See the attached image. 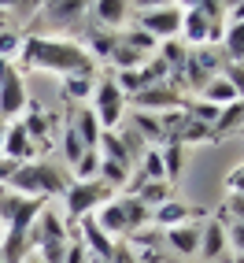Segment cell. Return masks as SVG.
<instances>
[{"label":"cell","instance_id":"1","mask_svg":"<svg viewBox=\"0 0 244 263\" xmlns=\"http://www.w3.org/2000/svg\"><path fill=\"white\" fill-rule=\"evenodd\" d=\"M19 63L26 71H45L59 78L96 74V60L85 52V45L74 37H63V33H30V37H23Z\"/></svg>","mask_w":244,"mask_h":263},{"label":"cell","instance_id":"2","mask_svg":"<svg viewBox=\"0 0 244 263\" xmlns=\"http://www.w3.org/2000/svg\"><path fill=\"white\" fill-rule=\"evenodd\" d=\"M8 189H11V193H19V197H26V200H52V197H63V189H67V174H63V167L48 163V160L19 163V171L11 174Z\"/></svg>","mask_w":244,"mask_h":263},{"label":"cell","instance_id":"3","mask_svg":"<svg viewBox=\"0 0 244 263\" xmlns=\"http://www.w3.org/2000/svg\"><path fill=\"white\" fill-rule=\"evenodd\" d=\"M115 197V193L104 185L100 178L96 182H67L63 189V212H67V226H74L78 219L85 215H93L100 204H108Z\"/></svg>","mask_w":244,"mask_h":263},{"label":"cell","instance_id":"4","mask_svg":"<svg viewBox=\"0 0 244 263\" xmlns=\"http://www.w3.org/2000/svg\"><path fill=\"white\" fill-rule=\"evenodd\" d=\"M133 26H141L155 45L174 41L181 33V4H141Z\"/></svg>","mask_w":244,"mask_h":263},{"label":"cell","instance_id":"5","mask_svg":"<svg viewBox=\"0 0 244 263\" xmlns=\"http://www.w3.org/2000/svg\"><path fill=\"white\" fill-rule=\"evenodd\" d=\"M89 108H93V115H96L104 134H111V130L122 126V119H126V97L118 93L115 78H96V89H93Z\"/></svg>","mask_w":244,"mask_h":263},{"label":"cell","instance_id":"6","mask_svg":"<svg viewBox=\"0 0 244 263\" xmlns=\"http://www.w3.org/2000/svg\"><path fill=\"white\" fill-rule=\"evenodd\" d=\"M126 104H133V111H148V115H167V111H181L185 108V97L178 85L170 82H155V85H145L137 97H130Z\"/></svg>","mask_w":244,"mask_h":263},{"label":"cell","instance_id":"7","mask_svg":"<svg viewBox=\"0 0 244 263\" xmlns=\"http://www.w3.org/2000/svg\"><path fill=\"white\" fill-rule=\"evenodd\" d=\"M89 15H93V26L100 30H111V33H122L133 19V4H126V0H96V4H89Z\"/></svg>","mask_w":244,"mask_h":263},{"label":"cell","instance_id":"8","mask_svg":"<svg viewBox=\"0 0 244 263\" xmlns=\"http://www.w3.org/2000/svg\"><path fill=\"white\" fill-rule=\"evenodd\" d=\"M30 108V89H26V78L15 71L4 85H0V119H19Z\"/></svg>","mask_w":244,"mask_h":263},{"label":"cell","instance_id":"9","mask_svg":"<svg viewBox=\"0 0 244 263\" xmlns=\"http://www.w3.org/2000/svg\"><path fill=\"white\" fill-rule=\"evenodd\" d=\"M0 156L11 160V163H33V156H37V145L26 137V130H23L19 119L4 126V145H0Z\"/></svg>","mask_w":244,"mask_h":263},{"label":"cell","instance_id":"10","mask_svg":"<svg viewBox=\"0 0 244 263\" xmlns=\"http://www.w3.org/2000/svg\"><path fill=\"white\" fill-rule=\"evenodd\" d=\"M200 230H204V219H193V222H181V226L163 230V237H167L174 256H196L200 252Z\"/></svg>","mask_w":244,"mask_h":263},{"label":"cell","instance_id":"11","mask_svg":"<svg viewBox=\"0 0 244 263\" xmlns=\"http://www.w3.org/2000/svg\"><path fill=\"white\" fill-rule=\"evenodd\" d=\"M226 249H230V241H226V222L222 219H204V230H200V252L204 259L218 263L226 256Z\"/></svg>","mask_w":244,"mask_h":263},{"label":"cell","instance_id":"12","mask_svg":"<svg viewBox=\"0 0 244 263\" xmlns=\"http://www.w3.org/2000/svg\"><path fill=\"white\" fill-rule=\"evenodd\" d=\"M193 219H204V215L193 212V208H189L181 197H170V200H163V204L152 212V222L163 226V230H170V226H181V222H193Z\"/></svg>","mask_w":244,"mask_h":263},{"label":"cell","instance_id":"13","mask_svg":"<svg viewBox=\"0 0 244 263\" xmlns=\"http://www.w3.org/2000/svg\"><path fill=\"white\" fill-rule=\"evenodd\" d=\"M19 122H23V130H26V137L33 145H48L52 141V115L41 108V104H30Z\"/></svg>","mask_w":244,"mask_h":263},{"label":"cell","instance_id":"14","mask_svg":"<svg viewBox=\"0 0 244 263\" xmlns=\"http://www.w3.org/2000/svg\"><path fill=\"white\" fill-rule=\"evenodd\" d=\"M240 130H244V100H233L218 111L215 126H211V141H226L230 134H240Z\"/></svg>","mask_w":244,"mask_h":263},{"label":"cell","instance_id":"15","mask_svg":"<svg viewBox=\"0 0 244 263\" xmlns=\"http://www.w3.org/2000/svg\"><path fill=\"white\" fill-rule=\"evenodd\" d=\"M118 208H122V219H126V237L130 234H141L145 226H152V208H145L137 197H130V193H122V197H115Z\"/></svg>","mask_w":244,"mask_h":263},{"label":"cell","instance_id":"16","mask_svg":"<svg viewBox=\"0 0 244 263\" xmlns=\"http://www.w3.org/2000/svg\"><path fill=\"white\" fill-rule=\"evenodd\" d=\"M93 89H96V74H71V78H63V85H59L63 100L74 104V108H85V104L93 100Z\"/></svg>","mask_w":244,"mask_h":263},{"label":"cell","instance_id":"17","mask_svg":"<svg viewBox=\"0 0 244 263\" xmlns=\"http://www.w3.org/2000/svg\"><path fill=\"white\" fill-rule=\"evenodd\" d=\"M67 122H71V126L78 130V137H82V145H85V148H96V145H100L104 130H100V122H96V115H93L89 104H85V108H74Z\"/></svg>","mask_w":244,"mask_h":263},{"label":"cell","instance_id":"18","mask_svg":"<svg viewBox=\"0 0 244 263\" xmlns=\"http://www.w3.org/2000/svg\"><path fill=\"white\" fill-rule=\"evenodd\" d=\"M41 15H48V19L59 23V26H78L85 15H89V4H82V0H67V4H41Z\"/></svg>","mask_w":244,"mask_h":263},{"label":"cell","instance_id":"19","mask_svg":"<svg viewBox=\"0 0 244 263\" xmlns=\"http://www.w3.org/2000/svg\"><path fill=\"white\" fill-rule=\"evenodd\" d=\"M222 60L226 63H237L244 67V23H226V33H222Z\"/></svg>","mask_w":244,"mask_h":263},{"label":"cell","instance_id":"20","mask_svg":"<svg viewBox=\"0 0 244 263\" xmlns=\"http://www.w3.org/2000/svg\"><path fill=\"white\" fill-rule=\"evenodd\" d=\"M82 45H85V52H89V56L100 63V60H111V52H115V45H118V33L93 26V30H89V37H85Z\"/></svg>","mask_w":244,"mask_h":263},{"label":"cell","instance_id":"21","mask_svg":"<svg viewBox=\"0 0 244 263\" xmlns=\"http://www.w3.org/2000/svg\"><path fill=\"white\" fill-rule=\"evenodd\" d=\"M200 100H207V104H215V108H226V104H233V100H240L237 93H233V85L226 82L222 74H215L211 82L200 89Z\"/></svg>","mask_w":244,"mask_h":263},{"label":"cell","instance_id":"22","mask_svg":"<svg viewBox=\"0 0 244 263\" xmlns=\"http://www.w3.org/2000/svg\"><path fill=\"white\" fill-rule=\"evenodd\" d=\"M159 156H163V182L174 185L181 178V167H185V148L181 145H163Z\"/></svg>","mask_w":244,"mask_h":263},{"label":"cell","instance_id":"23","mask_svg":"<svg viewBox=\"0 0 244 263\" xmlns=\"http://www.w3.org/2000/svg\"><path fill=\"white\" fill-rule=\"evenodd\" d=\"M118 41L126 45V48H137V52H141V56H155V48H159V45H155V41L148 37V33L141 30V26H133V23H130L126 30L118 33Z\"/></svg>","mask_w":244,"mask_h":263},{"label":"cell","instance_id":"24","mask_svg":"<svg viewBox=\"0 0 244 263\" xmlns=\"http://www.w3.org/2000/svg\"><path fill=\"white\" fill-rule=\"evenodd\" d=\"M133 197H137V200H141L145 208H152V212H155V208H159L163 200H170V197H174V193H170V185H167V182H145L141 189H137V193H133Z\"/></svg>","mask_w":244,"mask_h":263},{"label":"cell","instance_id":"25","mask_svg":"<svg viewBox=\"0 0 244 263\" xmlns=\"http://www.w3.org/2000/svg\"><path fill=\"white\" fill-rule=\"evenodd\" d=\"M133 126H137V134L145 137V145H152V141H163V122H159V115L133 111Z\"/></svg>","mask_w":244,"mask_h":263},{"label":"cell","instance_id":"26","mask_svg":"<svg viewBox=\"0 0 244 263\" xmlns=\"http://www.w3.org/2000/svg\"><path fill=\"white\" fill-rule=\"evenodd\" d=\"M145 60H148V56H141L137 48H126V45L118 41L108 63H115V71H137V67H145Z\"/></svg>","mask_w":244,"mask_h":263},{"label":"cell","instance_id":"27","mask_svg":"<svg viewBox=\"0 0 244 263\" xmlns=\"http://www.w3.org/2000/svg\"><path fill=\"white\" fill-rule=\"evenodd\" d=\"M71 171H74V178H71V182H96V174H100V152L89 148Z\"/></svg>","mask_w":244,"mask_h":263},{"label":"cell","instance_id":"28","mask_svg":"<svg viewBox=\"0 0 244 263\" xmlns=\"http://www.w3.org/2000/svg\"><path fill=\"white\" fill-rule=\"evenodd\" d=\"M85 152H89V148L82 145V137H78V130L71 126V122H67V126H63V160L71 163V167H74V163L82 160Z\"/></svg>","mask_w":244,"mask_h":263},{"label":"cell","instance_id":"29","mask_svg":"<svg viewBox=\"0 0 244 263\" xmlns=\"http://www.w3.org/2000/svg\"><path fill=\"white\" fill-rule=\"evenodd\" d=\"M19 48H23V33L15 26H0V60H19Z\"/></svg>","mask_w":244,"mask_h":263},{"label":"cell","instance_id":"30","mask_svg":"<svg viewBox=\"0 0 244 263\" xmlns=\"http://www.w3.org/2000/svg\"><path fill=\"white\" fill-rule=\"evenodd\" d=\"M137 171H141L148 182H163V156H159V148L148 145V148L141 152V167H137Z\"/></svg>","mask_w":244,"mask_h":263},{"label":"cell","instance_id":"31","mask_svg":"<svg viewBox=\"0 0 244 263\" xmlns=\"http://www.w3.org/2000/svg\"><path fill=\"white\" fill-rule=\"evenodd\" d=\"M222 78L230 82V85H233V93L244 100V67H237V63H226V67H222Z\"/></svg>","mask_w":244,"mask_h":263},{"label":"cell","instance_id":"32","mask_svg":"<svg viewBox=\"0 0 244 263\" xmlns=\"http://www.w3.org/2000/svg\"><path fill=\"white\" fill-rule=\"evenodd\" d=\"M218 219H222V222H226V219H230V222H244V197H230Z\"/></svg>","mask_w":244,"mask_h":263},{"label":"cell","instance_id":"33","mask_svg":"<svg viewBox=\"0 0 244 263\" xmlns=\"http://www.w3.org/2000/svg\"><path fill=\"white\" fill-rule=\"evenodd\" d=\"M63 263H93V259H89V252L82 249V241L71 237V241H67V256H63Z\"/></svg>","mask_w":244,"mask_h":263},{"label":"cell","instance_id":"34","mask_svg":"<svg viewBox=\"0 0 244 263\" xmlns=\"http://www.w3.org/2000/svg\"><path fill=\"white\" fill-rule=\"evenodd\" d=\"M226 241L237 249V256H244V222H226Z\"/></svg>","mask_w":244,"mask_h":263},{"label":"cell","instance_id":"35","mask_svg":"<svg viewBox=\"0 0 244 263\" xmlns=\"http://www.w3.org/2000/svg\"><path fill=\"white\" fill-rule=\"evenodd\" d=\"M226 189H230V197H244V163L237 171H230V178H226Z\"/></svg>","mask_w":244,"mask_h":263},{"label":"cell","instance_id":"36","mask_svg":"<svg viewBox=\"0 0 244 263\" xmlns=\"http://www.w3.org/2000/svg\"><path fill=\"white\" fill-rule=\"evenodd\" d=\"M19 171V163H11V160H4V156H0V185H8L11 182V174Z\"/></svg>","mask_w":244,"mask_h":263},{"label":"cell","instance_id":"37","mask_svg":"<svg viewBox=\"0 0 244 263\" xmlns=\"http://www.w3.org/2000/svg\"><path fill=\"white\" fill-rule=\"evenodd\" d=\"M226 23H244V0L240 4H226Z\"/></svg>","mask_w":244,"mask_h":263},{"label":"cell","instance_id":"38","mask_svg":"<svg viewBox=\"0 0 244 263\" xmlns=\"http://www.w3.org/2000/svg\"><path fill=\"white\" fill-rule=\"evenodd\" d=\"M15 74V63H8V60H0V85H4L8 78Z\"/></svg>","mask_w":244,"mask_h":263},{"label":"cell","instance_id":"39","mask_svg":"<svg viewBox=\"0 0 244 263\" xmlns=\"http://www.w3.org/2000/svg\"><path fill=\"white\" fill-rule=\"evenodd\" d=\"M23 263H45V259H41V256H37V252H30V256H26V259H23Z\"/></svg>","mask_w":244,"mask_h":263},{"label":"cell","instance_id":"40","mask_svg":"<svg viewBox=\"0 0 244 263\" xmlns=\"http://www.w3.org/2000/svg\"><path fill=\"white\" fill-rule=\"evenodd\" d=\"M4 126H8V122H4V119H0V145H4Z\"/></svg>","mask_w":244,"mask_h":263},{"label":"cell","instance_id":"41","mask_svg":"<svg viewBox=\"0 0 244 263\" xmlns=\"http://www.w3.org/2000/svg\"><path fill=\"white\" fill-rule=\"evenodd\" d=\"M230 263H244V256H233V259H230Z\"/></svg>","mask_w":244,"mask_h":263},{"label":"cell","instance_id":"42","mask_svg":"<svg viewBox=\"0 0 244 263\" xmlns=\"http://www.w3.org/2000/svg\"><path fill=\"white\" fill-rule=\"evenodd\" d=\"M0 263H4V259H0Z\"/></svg>","mask_w":244,"mask_h":263}]
</instances>
